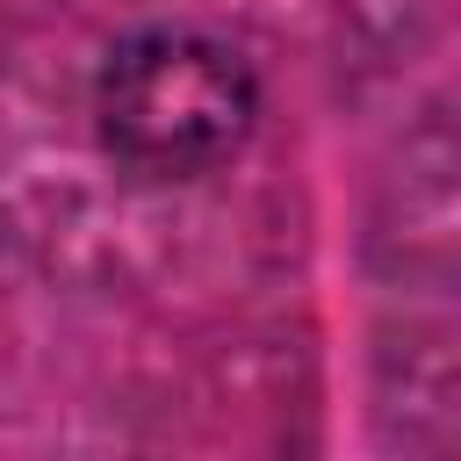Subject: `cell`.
Segmentation results:
<instances>
[{
    "label": "cell",
    "instance_id": "1",
    "mask_svg": "<svg viewBox=\"0 0 461 461\" xmlns=\"http://www.w3.org/2000/svg\"><path fill=\"white\" fill-rule=\"evenodd\" d=\"M94 130L144 180H202L259 130V72L223 29L144 22L94 65Z\"/></svg>",
    "mask_w": 461,
    "mask_h": 461
}]
</instances>
